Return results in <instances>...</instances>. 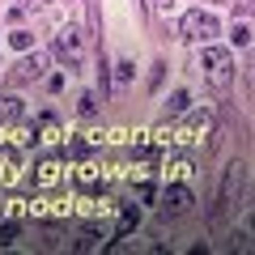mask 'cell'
I'll return each mask as SVG.
<instances>
[{
  "mask_svg": "<svg viewBox=\"0 0 255 255\" xmlns=\"http://www.w3.org/2000/svg\"><path fill=\"white\" fill-rule=\"evenodd\" d=\"M234 43H238V47L251 43V21H234Z\"/></svg>",
  "mask_w": 255,
  "mask_h": 255,
  "instance_id": "9a60e30c",
  "label": "cell"
},
{
  "mask_svg": "<svg viewBox=\"0 0 255 255\" xmlns=\"http://www.w3.org/2000/svg\"><path fill=\"white\" fill-rule=\"evenodd\" d=\"M81 47H85V34H81L77 26H60V30H55V55L64 60L68 73L81 68Z\"/></svg>",
  "mask_w": 255,
  "mask_h": 255,
  "instance_id": "3957f363",
  "label": "cell"
},
{
  "mask_svg": "<svg viewBox=\"0 0 255 255\" xmlns=\"http://www.w3.org/2000/svg\"><path fill=\"white\" fill-rule=\"evenodd\" d=\"M243 179H247V166H243V162H234V166H230V170H226V187H221V200H217V213H221V209H230V204H234V196H238V191H243Z\"/></svg>",
  "mask_w": 255,
  "mask_h": 255,
  "instance_id": "8992f818",
  "label": "cell"
},
{
  "mask_svg": "<svg viewBox=\"0 0 255 255\" xmlns=\"http://www.w3.org/2000/svg\"><path fill=\"white\" fill-rule=\"evenodd\" d=\"M38 132H43L38 140H55V136H60V128H55V119H51V115H43V119H38Z\"/></svg>",
  "mask_w": 255,
  "mask_h": 255,
  "instance_id": "4fadbf2b",
  "label": "cell"
},
{
  "mask_svg": "<svg viewBox=\"0 0 255 255\" xmlns=\"http://www.w3.org/2000/svg\"><path fill=\"white\" fill-rule=\"evenodd\" d=\"M170 174H179V179H183V174H191V162H187V157H179V162L170 166Z\"/></svg>",
  "mask_w": 255,
  "mask_h": 255,
  "instance_id": "ac0fdd59",
  "label": "cell"
},
{
  "mask_svg": "<svg viewBox=\"0 0 255 255\" xmlns=\"http://www.w3.org/2000/svg\"><path fill=\"white\" fill-rule=\"evenodd\" d=\"M13 119H21V98L4 94V98H0V124H13Z\"/></svg>",
  "mask_w": 255,
  "mask_h": 255,
  "instance_id": "ba28073f",
  "label": "cell"
},
{
  "mask_svg": "<svg viewBox=\"0 0 255 255\" xmlns=\"http://www.w3.org/2000/svg\"><path fill=\"white\" fill-rule=\"evenodd\" d=\"M17 221H4V226H0V243H13V238H17Z\"/></svg>",
  "mask_w": 255,
  "mask_h": 255,
  "instance_id": "2e32d148",
  "label": "cell"
},
{
  "mask_svg": "<svg viewBox=\"0 0 255 255\" xmlns=\"http://www.w3.org/2000/svg\"><path fill=\"white\" fill-rule=\"evenodd\" d=\"M179 30H183V38H191V43H213L221 26H217V17H213V13L187 9V13H183V21H179Z\"/></svg>",
  "mask_w": 255,
  "mask_h": 255,
  "instance_id": "7a4b0ae2",
  "label": "cell"
},
{
  "mask_svg": "<svg viewBox=\"0 0 255 255\" xmlns=\"http://www.w3.org/2000/svg\"><path fill=\"white\" fill-rule=\"evenodd\" d=\"M200 68L209 73V81L217 85V90H226L230 81H234V55L226 51V47H204V60Z\"/></svg>",
  "mask_w": 255,
  "mask_h": 255,
  "instance_id": "6da1fadb",
  "label": "cell"
},
{
  "mask_svg": "<svg viewBox=\"0 0 255 255\" xmlns=\"http://www.w3.org/2000/svg\"><path fill=\"white\" fill-rule=\"evenodd\" d=\"M77 111H81V115H98V94H81V98H77Z\"/></svg>",
  "mask_w": 255,
  "mask_h": 255,
  "instance_id": "7c38bea8",
  "label": "cell"
},
{
  "mask_svg": "<svg viewBox=\"0 0 255 255\" xmlns=\"http://www.w3.org/2000/svg\"><path fill=\"white\" fill-rule=\"evenodd\" d=\"M191 204H196V196H191L183 183H174V187H166V191H162V213H166V217H183Z\"/></svg>",
  "mask_w": 255,
  "mask_h": 255,
  "instance_id": "277c9868",
  "label": "cell"
},
{
  "mask_svg": "<svg viewBox=\"0 0 255 255\" xmlns=\"http://www.w3.org/2000/svg\"><path fill=\"white\" fill-rule=\"evenodd\" d=\"M9 43L17 47V51H30V43H34V34H30V30H13V34H9Z\"/></svg>",
  "mask_w": 255,
  "mask_h": 255,
  "instance_id": "5bb4252c",
  "label": "cell"
},
{
  "mask_svg": "<svg viewBox=\"0 0 255 255\" xmlns=\"http://www.w3.org/2000/svg\"><path fill=\"white\" fill-rule=\"evenodd\" d=\"M132 77H136V64H132V60H124V64H119V81H132Z\"/></svg>",
  "mask_w": 255,
  "mask_h": 255,
  "instance_id": "e0dca14e",
  "label": "cell"
},
{
  "mask_svg": "<svg viewBox=\"0 0 255 255\" xmlns=\"http://www.w3.org/2000/svg\"><path fill=\"white\" fill-rule=\"evenodd\" d=\"M187 107H191V94H187V90H174L170 102H166V115H183Z\"/></svg>",
  "mask_w": 255,
  "mask_h": 255,
  "instance_id": "9c48e42d",
  "label": "cell"
},
{
  "mask_svg": "<svg viewBox=\"0 0 255 255\" xmlns=\"http://www.w3.org/2000/svg\"><path fill=\"white\" fill-rule=\"evenodd\" d=\"M136 4H140V13H145V0H136Z\"/></svg>",
  "mask_w": 255,
  "mask_h": 255,
  "instance_id": "d6986e66",
  "label": "cell"
},
{
  "mask_svg": "<svg viewBox=\"0 0 255 255\" xmlns=\"http://www.w3.org/2000/svg\"><path fill=\"white\" fill-rule=\"evenodd\" d=\"M43 68H47V55H43V51H34V55H30V60H21L17 68H13V73H9V81H13V85L38 81V77H43Z\"/></svg>",
  "mask_w": 255,
  "mask_h": 255,
  "instance_id": "5b68a950",
  "label": "cell"
},
{
  "mask_svg": "<svg viewBox=\"0 0 255 255\" xmlns=\"http://www.w3.org/2000/svg\"><path fill=\"white\" fill-rule=\"evenodd\" d=\"M209 132H213V115L204 111V115H196V119H191V124L179 132V136H174V140H183V145H196V140H204Z\"/></svg>",
  "mask_w": 255,
  "mask_h": 255,
  "instance_id": "52a82bcc",
  "label": "cell"
},
{
  "mask_svg": "<svg viewBox=\"0 0 255 255\" xmlns=\"http://www.w3.org/2000/svg\"><path fill=\"white\" fill-rule=\"evenodd\" d=\"M136 221H140V213H136V209H124V217H119V238L132 234V230H136Z\"/></svg>",
  "mask_w": 255,
  "mask_h": 255,
  "instance_id": "8fae6325",
  "label": "cell"
},
{
  "mask_svg": "<svg viewBox=\"0 0 255 255\" xmlns=\"http://www.w3.org/2000/svg\"><path fill=\"white\" fill-rule=\"evenodd\" d=\"M13 170H17V149H0V174L9 179Z\"/></svg>",
  "mask_w": 255,
  "mask_h": 255,
  "instance_id": "30bf717a",
  "label": "cell"
},
{
  "mask_svg": "<svg viewBox=\"0 0 255 255\" xmlns=\"http://www.w3.org/2000/svg\"><path fill=\"white\" fill-rule=\"evenodd\" d=\"M38 4H47V0H38Z\"/></svg>",
  "mask_w": 255,
  "mask_h": 255,
  "instance_id": "ffe728a7",
  "label": "cell"
}]
</instances>
